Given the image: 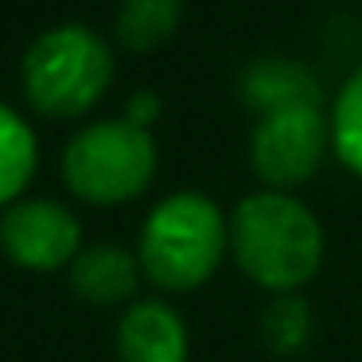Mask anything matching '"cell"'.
<instances>
[{
    "label": "cell",
    "instance_id": "1",
    "mask_svg": "<svg viewBox=\"0 0 362 362\" xmlns=\"http://www.w3.org/2000/svg\"><path fill=\"white\" fill-rule=\"evenodd\" d=\"M230 257L265 292H300L323 265V226L288 191H257L230 214Z\"/></svg>",
    "mask_w": 362,
    "mask_h": 362
},
{
    "label": "cell",
    "instance_id": "2",
    "mask_svg": "<svg viewBox=\"0 0 362 362\" xmlns=\"http://www.w3.org/2000/svg\"><path fill=\"white\" fill-rule=\"evenodd\" d=\"M230 253V222L199 191H175L148 211L136 242L144 281L160 292H195Z\"/></svg>",
    "mask_w": 362,
    "mask_h": 362
},
{
    "label": "cell",
    "instance_id": "3",
    "mask_svg": "<svg viewBox=\"0 0 362 362\" xmlns=\"http://www.w3.org/2000/svg\"><path fill=\"white\" fill-rule=\"evenodd\" d=\"M24 94L35 113L59 121H74L90 113L113 82V51L102 35L82 24H63L43 32L28 47L24 66Z\"/></svg>",
    "mask_w": 362,
    "mask_h": 362
},
{
    "label": "cell",
    "instance_id": "4",
    "mask_svg": "<svg viewBox=\"0 0 362 362\" xmlns=\"http://www.w3.org/2000/svg\"><path fill=\"white\" fill-rule=\"evenodd\" d=\"M156 141L133 121H94L63 148V180L71 195L94 206H121L144 195L156 175Z\"/></svg>",
    "mask_w": 362,
    "mask_h": 362
},
{
    "label": "cell",
    "instance_id": "5",
    "mask_svg": "<svg viewBox=\"0 0 362 362\" xmlns=\"http://www.w3.org/2000/svg\"><path fill=\"white\" fill-rule=\"evenodd\" d=\"M327 148L331 121L323 117V105L281 110L257 117V129L250 136V164L265 191H292L320 172Z\"/></svg>",
    "mask_w": 362,
    "mask_h": 362
},
{
    "label": "cell",
    "instance_id": "6",
    "mask_svg": "<svg viewBox=\"0 0 362 362\" xmlns=\"http://www.w3.org/2000/svg\"><path fill=\"white\" fill-rule=\"evenodd\" d=\"M0 253L28 273L71 269L82 253V222L55 199H16L0 214Z\"/></svg>",
    "mask_w": 362,
    "mask_h": 362
},
{
    "label": "cell",
    "instance_id": "7",
    "mask_svg": "<svg viewBox=\"0 0 362 362\" xmlns=\"http://www.w3.org/2000/svg\"><path fill=\"white\" fill-rule=\"evenodd\" d=\"M117 354L121 362H187V323L164 300H133L117 323Z\"/></svg>",
    "mask_w": 362,
    "mask_h": 362
},
{
    "label": "cell",
    "instance_id": "8",
    "mask_svg": "<svg viewBox=\"0 0 362 362\" xmlns=\"http://www.w3.org/2000/svg\"><path fill=\"white\" fill-rule=\"evenodd\" d=\"M238 98L250 105L257 117L281 110H304V105H323V86L304 63L281 55L253 59L238 78Z\"/></svg>",
    "mask_w": 362,
    "mask_h": 362
},
{
    "label": "cell",
    "instance_id": "9",
    "mask_svg": "<svg viewBox=\"0 0 362 362\" xmlns=\"http://www.w3.org/2000/svg\"><path fill=\"white\" fill-rule=\"evenodd\" d=\"M66 276H71V292L78 300H86L94 308H113L136 296L144 273L136 250L98 242V245H82V253L71 261Z\"/></svg>",
    "mask_w": 362,
    "mask_h": 362
},
{
    "label": "cell",
    "instance_id": "10",
    "mask_svg": "<svg viewBox=\"0 0 362 362\" xmlns=\"http://www.w3.org/2000/svg\"><path fill=\"white\" fill-rule=\"evenodd\" d=\"M183 20V0H121L117 8V43L136 55L164 47Z\"/></svg>",
    "mask_w": 362,
    "mask_h": 362
},
{
    "label": "cell",
    "instance_id": "11",
    "mask_svg": "<svg viewBox=\"0 0 362 362\" xmlns=\"http://www.w3.org/2000/svg\"><path fill=\"white\" fill-rule=\"evenodd\" d=\"M40 164L35 133L12 105L0 102V206H12L32 183Z\"/></svg>",
    "mask_w": 362,
    "mask_h": 362
},
{
    "label": "cell",
    "instance_id": "12",
    "mask_svg": "<svg viewBox=\"0 0 362 362\" xmlns=\"http://www.w3.org/2000/svg\"><path fill=\"white\" fill-rule=\"evenodd\" d=\"M312 331H315L312 308L300 292H276L261 312V339L281 358L304 354L308 343H312Z\"/></svg>",
    "mask_w": 362,
    "mask_h": 362
},
{
    "label": "cell",
    "instance_id": "13",
    "mask_svg": "<svg viewBox=\"0 0 362 362\" xmlns=\"http://www.w3.org/2000/svg\"><path fill=\"white\" fill-rule=\"evenodd\" d=\"M331 148H335V156L354 175H362V71L351 74L335 98V110H331Z\"/></svg>",
    "mask_w": 362,
    "mask_h": 362
},
{
    "label": "cell",
    "instance_id": "14",
    "mask_svg": "<svg viewBox=\"0 0 362 362\" xmlns=\"http://www.w3.org/2000/svg\"><path fill=\"white\" fill-rule=\"evenodd\" d=\"M160 117V98L152 94V90H144V94H133L129 98V110H125V121H133V125L148 129L152 121Z\"/></svg>",
    "mask_w": 362,
    "mask_h": 362
}]
</instances>
